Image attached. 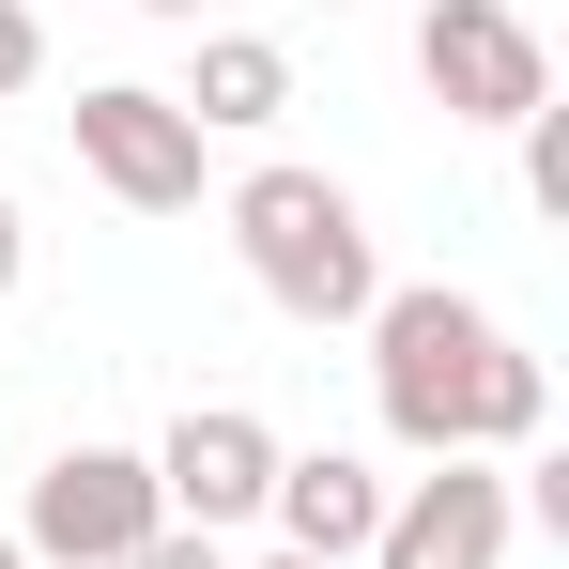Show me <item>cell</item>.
Masks as SVG:
<instances>
[{"label":"cell","instance_id":"cell-6","mask_svg":"<svg viewBox=\"0 0 569 569\" xmlns=\"http://www.w3.org/2000/svg\"><path fill=\"white\" fill-rule=\"evenodd\" d=\"M78 170H93L123 216H200V123L154 78H93L78 93Z\"/></svg>","mask_w":569,"mask_h":569},{"label":"cell","instance_id":"cell-14","mask_svg":"<svg viewBox=\"0 0 569 569\" xmlns=\"http://www.w3.org/2000/svg\"><path fill=\"white\" fill-rule=\"evenodd\" d=\"M139 16H200V0H139Z\"/></svg>","mask_w":569,"mask_h":569},{"label":"cell","instance_id":"cell-10","mask_svg":"<svg viewBox=\"0 0 569 569\" xmlns=\"http://www.w3.org/2000/svg\"><path fill=\"white\" fill-rule=\"evenodd\" d=\"M508 139H523V200H539V216H569V108H523Z\"/></svg>","mask_w":569,"mask_h":569},{"label":"cell","instance_id":"cell-7","mask_svg":"<svg viewBox=\"0 0 569 569\" xmlns=\"http://www.w3.org/2000/svg\"><path fill=\"white\" fill-rule=\"evenodd\" d=\"M139 462H154V492H170V523L231 539V523H262V492H278V416H247V400H186Z\"/></svg>","mask_w":569,"mask_h":569},{"label":"cell","instance_id":"cell-15","mask_svg":"<svg viewBox=\"0 0 569 569\" xmlns=\"http://www.w3.org/2000/svg\"><path fill=\"white\" fill-rule=\"evenodd\" d=\"M0 569H31V555H16V523H0Z\"/></svg>","mask_w":569,"mask_h":569},{"label":"cell","instance_id":"cell-5","mask_svg":"<svg viewBox=\"0 0 569 569\" xmlns=\"http://www.w3.org/2000/svg\"><path fill=\"white\" fill-rule=\"evenodd\" d=\"M508 539H523V492H508V462H431L385 492L370 555L355 569H508Z\"/></svg>","mask_w":569,"mask_h":569},{"label":"cell","instance_id":"cell-12","mask_svg":"<svg viewBox=\"0 0 569 569\" xmlns=\"http://www.w3.org/2000/svg\"><path fill=\"white\" fill-rule=\"evenodd\" d=\"M47 78V31H31V0H0V93H31Z\"/></svg>","mask_w":569,"mask_h":569},{"label":"cell","instance_id":"cell-4","mask_svg":"<svg viewBox=\"0 0 569 569\" xmlns=\"http://www.w3.org/2000/svg\"><path fill=\"white\" fill-rule=\"evenodd\" d=\"M416 93L447 123H523V108H555V47L508 0H431L416 16Z\"/></svg>","mask_w":569,"mask_h":569},{"label":"cell","instance_id":"cell-8","mask_svg":"<svg viewBox=\"0 0 569 569\" xmlns=\"http://www.w3.org/2000/svg\"><path fill=\"white\" fill-rule=\"evenodd\" d=\"M385 492H400V477H370L355 447H278V492H262V523H278V555L355 569V555H370V523H385Z\"/></svg>","mask_w":569,"mask_h":569},{"label":"cell","instance_id":"cell-3","mask_svg":"<svg viewBox=\"0 0 569 569\" xmlns=\"http://www.w3.org/2000/svg\"><path fill=\"white\" fill-rule=\"evenodd\" d=\"M154 523H170V492H154L139 447H47L31 508H16V555L31 569H123Z\"/></svg>","mask_w":569,"mask_h":569},{"label":"cell","instance_id":"cell-16","mask_svg":"<svg viewBox=\"0 0 569 569\" xmlns=\"http://www.w3.org/2000/svg\"><path fill=\"white\" fill-rule=\"evenodd\" d=\"M262 569H323V555H262Z\"/></svg>","mask_w":569,"mask_h":569},{"label":"cell","instance_id":"cell-11","mask_svg":"<svg viewBox=\"0 0 569 569\" xmlns=\"http://www.w3.org/2000/svg\"><path fill=\"white\" fill-rule=\"evenodd\" d=\"M123 569H231V539H200V523H154V539H139Z\"/></svg>","mask_w":569,"mask_h":569},{"label":"cell","instance_id":"cell-1","mask_svg":"<svg viewBox=\"0 0 569 569\" xmlns=\"http://www.w3.org/2000/svg\"><path fill=\"white\" fill-rule=\"evenodd\" d=\"M370 400H385V447H416V462H523L555 416V370L477 292L416 278L370 308Z\"/></svg>","mask_w":569,"mask_h":569},{"label":"cell","instance_id":"cell-2","mask_svg":"<svg viewBox=\"0 0 569 569\" xmlns=\"http://www.w3.org/2000/svg\"><path fill=\"white\" fill-rule=\"evenodd\" d=\"M231 262H247V292H262L278 323H308V339L385 308L370 200L339 186V170H247V186H231Z\"/></svg>","mask_w":569,"mask_h":569},{"label":"cell","instance_id":"cell-13","mask_svg":"<svg viewBox=\"0 0 569 569\" xmlns=\"http://www.w3.org/2000/svg\"><path fill=\"white\" fill-rule=\"evenodd\" d=\"M31 278V216H16V186H0V292Z\"/></svg>","mask_w":569,"mask_h":569},{"label":"cell","instance_id":"cell-9","mask_svg":"<svg viewBox=\"0 0 569 569\" xmlns=\"http://www.w3.org/2000/svg\"><path fill=\"white\" fill-rule=\"evenodd\" d=\"M170 108H186L200 139H262V123L292 108V47H278V31H200V62H186Z\"/></svg>","mask_w":569,"mask_h":569}]
</instances>
